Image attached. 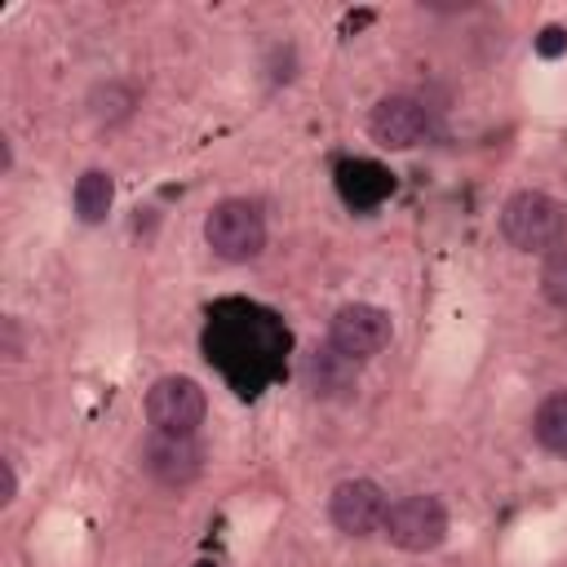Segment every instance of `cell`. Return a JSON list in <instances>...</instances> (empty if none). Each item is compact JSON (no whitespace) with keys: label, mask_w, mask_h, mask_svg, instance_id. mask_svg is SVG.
Instances as JSON below:
<instances>
[{"label":"cell","mask_w":567,"mask_h":567,"mask_svg":"<svg viewBox=\"0 0 567 567\" xmlns=\"http://www.w3.org/2000/svg\"><path fill=\"white\" fill-rule=\"evenodd\" d=\"M501 235L518 252H554L567 235V208L545 190H514L501 208Z\"/></svg>","instance_id":"6da1fadb"},{"label":"cell","mask_w":567,"mask_h":567,"mask_svg":"<svg viewBox=\"0 0 567 567\" xmlns=\"http://www.w3.org/2000/svg\"><path fill=\"white\" fill-rule=\"evenodd\" d=\"M204 239L221 261H252L266 248V217L252 199H221L204 217Z\"/></svg>","instance_id":"7a4b0ae2"},{"label":"cell","mask_w":567,"mask_h":567,"mask_svg":"<svg viewBox=\"0 0 567 567\" xmlns=\"http://www.w3.org/2000/svg\"><path fill=\"white\" fill-rule=\"evenodd\" d=\"M381 532L390 536V545H399V549H408V554H430V549H439L443 536H447V509H443L439 496H425V492L399 496V501L385 509Z\"/></svg>","instance_id":"3957f363"},{"label":"cell","mask_w":567,"mask_h":567,"mask_svg":"<svg viewBox=\"0 0 567 567\" xmlns=\"http://www.w3.org/2000/svg\"><path fill=\"white\" fill-rule=\"evenodd\" d=\"M390 337H394V323H390V315H385L381 306H372V301H346V306L328 319V346H332L337 354L354 359V363L381 354V350L390 346Z\"/></svg>","instance_id":"277c9868"},{"label":"cell","mask_w":567,"mask_h":567,"mask_svg":"<svg viewBox=\"0 0 567 567\" xmlns=\"http://www.w3.org/2000/svg\"><path fill=\"white\" fill-rule=\"evenodd\" d=\"M204 412H208V399H204V385L195 377L168 372L146 390V421L159 434H195Z\"/></svg>","instance_id":"5b68a950"},{"label":"cell","mask_w":567,"mask_h":567,"mask_svg":"<svg viewBox=\"0 0 567 567\" xmlns=\"http://www.w3.org/2000/svg\"><path fill=\"white\" fill-rule=\"evenodd\" d=\"M142 470L164 487H190L204 474V447L195 434H151L142 443Z\"/></svg>","instance_id":"8992f818"},{"label":"cell","mask_w":567,"mask_h":567,"mask_svg":"<svg viewBox=\"0 0 567 567\" xmlns=\"http://www.w3.org/2000/svg\"><path fill=\"white\" fill-rule=\"evenodd\" d=\"M385 509H390V501L372 478H346L328 496V518L346 536H372L385 523Z\"/></svg>","instance_id":"52a82bcc"},{"label":"cell","mask_w":567,"mask_h":567,"mask_svg":"<svg viewBox=\"0 0 567 567\" xmlns=\"http://www.w3.org/2000/svg\"><path fill=\"white\" fill-rule=\"evenodd\" d=\"M368 133H372V142H381V146H390V151H412V146L430 133V115H425V106H421L416 97L390 93V97H381V102L372 106Z\"/></svg>","instance_id":"ba28073f"},{"label":"cell","mask_w":567,"mask_h":567,"mask_svg":"<svg viewBox=\"0 0 567 567\" xmlns=\"http://www.w3.org/2000/svg\"><path fill=\"white\" fill-rule=\"evenodd\" d=\"M394 190V177L385 164L377 159H341L337 164V195L354 208V213H372L390 199Z\"/></svg>","instance_id":"9c48e42d"},{"label":"cell","mask_w":567,"mask_h":567,"mask_svg":"<svg viewBox=\"0 0 567 567\" xmlns=\"http://www.w3.org/2000/svg\"><path fill=\"white\" fill-rule=\"evenodd\" d=\"M301 372H306L310 394H319V399H332V394H350V390H354V359L337 354L332 346H315V350H306Z\"/></svg>","instance_id":"30bf717a"},{"label":"cell","mask_w":567,"mask_h":567,"mask_svg":"<svg viewBox=\"0 0 567 567\" xmlns=\"http://www.w3.org/2000/svg\"><path fill=\"white\" fill-rule=\"evenodd\" d=\"M71 199H75V217H80L84 226H97V221L111 213V199H115L111 173H102V168H84V173L75 177Z\"/></svg>","instance_id":"8fae6325"},{"label":"cell","mask_w":567,"mask_h":567,"mask_svg":"<svg viewBox=\"0 0 567 567\" xmlns=\"http://www.w3.org/2000/svg\"><path fill=\"white\" fill-rule=\"evenodd\" d=\"M532 434H536V443H540L545 452L567 456V390L549 394V399L536 408V416H532Z\"/></svg>","instance_id":"7c38bea8"},{"label":"cell","mask_w":567,"mask_h":567,"mask_svg":"<svg viewBox=\"0 0 567 567\" xmlns=\"http://www.w3.org/2000/svg\"><path fill=\"white\" fill-rule=\"evenodd\" d=\"M133 102H137V93L128 89V84H97L93 89V97H89V115L97 120V124H120V120H128L133 115Z\"/></svg>","instance_id":"4fadbf2b"},{"label":"cell","mask_w":567,"mask_h":567,"mask_svg":"<svg viewBox=\"0 0 567 567\" xmlns=\"http://www.w3.org/2000/svg\"><path fill=\"white\" fill-rule=\"evenodd\" d=\"M540 292H545V301H554V306L567 310V244H558L545 257V266H540Z\"/></svg>","instance_id":"5bb4252c"},{"label":"cell","mask_w":567,"mask_h":567,"mask_svg":"<svg viewBox=\"0 0 567 567\" xmlns=\"http://www.w3.org/2000/svg\"><path fill=\"white\" fill-rule=\"evenodd\" d=\"M567 49V27H545L540 35H536V53H545V58H558Z\"/></svg>","instance_id":"9a60e30c"},{"label":"cell","mask_w":567,"mask_h":567,"mask_svg":"<svg viewBox=\"0 0 567 567\" xmlns=\"http://www.w3.org/2000/svg\"><path fill=\"white\" fill-rule=\"evenodd\" d=\"M0 332H4L0 354H4V359H22V332H18V319H0Z\"/></svg>","instance_id":"2e32d148"},{"label":"cell","mask_w":567,"mask_h":567,"mask_svg":"<svg viewBox=\"0 0 567 567\" xmlns=\"http://www.w3.org/2000/svg\"><path fill=\"white\" fill-rule=\"evenodd\" d=\"M13 496H18V470L13 461H0V505H13Z\"/></svg>","instance_id":"e0dca14e"}]
</instances>
